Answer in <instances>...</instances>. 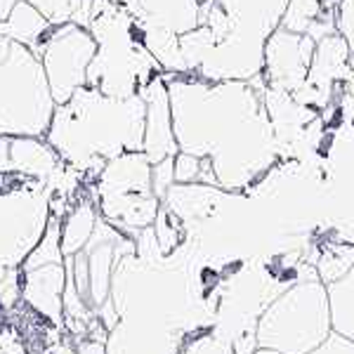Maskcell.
Here are the masks:
<instances>
[{"label": "cell", "instance_id": "cell-1", "mask_svg": "<svg viewBox=\"0 0 354 354\" xmlns=\"http://www.w3.org/2000/svg\"><path fill=\"white\" fill-rule=\"evenodd\" d=\"M53 116L55 100L43 62L26 45L0 36V133L38 137Z\"/></svg>", "mask_w": 354, "mask_h": 354}, {"label": "cell", "instance_id": "cell-2", "mask_svg": "<svg viewBox=\"0 0 354 354\" xmlns=\"http://www.w3.org/2000/svg\"><path fill=\"white\" fill-rule=\"evenodd\" d=\"M36 50L48 76L53 100L66 104L73 93L88 81V66L97 50L95 38L76 24H64L59 28L50 26L38 41Z\"/></svg>", "mask_w": 354, "mask_h": 354}, {"label": "cell", "instance_id": "cell-3", "mask_svg": "<svg viewBox=\"0 0 354 354\" xmlns=\"http://www.w3.org/2000/svg\"><path fill=\"white\" fill-rule=\"evenodd\" d=\"M312 55L314 41L307 33H293L279 26L265 41L262 81L272 90L295 95L307 78Z\"/></svg>", "mask_w": 354, "mask_h": 354}, {"label": "cell", "instance_id": "cell-4", "mask_svg": "<svg viewBox=\"0 0 354 354\" xmlns=\"http://www.w3.org/2000/svg\"><path fill=\"white\" fill-rule=\"evenodd\" d=\"M230 21V33L267 41L281 24L288 0H213Z\"/></svg>", "mask_w": 354, "mask_h": 354}, {"label": "cell", "instance_id": "cell-5", "mask_svg": "<svg viewBox=\"0 0 354 354\" xmlns=\"http://www.w3.org/2000/svg\"><path fill=\"white\" fill-rule=\"evenodd\" d=\"M142 31L185 36L201 24V0H137Z\"/></svg>", "mask_w": 354, "mask_h": 354}, {"label": "cell", "instance_id": "cell-6", "mask_svg": "<svg viewBox=\"0 0 354 354\" xmlns=\"http://www.w3.org/2000/svg\"><path fill=\"white\" fill-rule=\"evenodd\" d=\"M324 15L322 0H288L281 17V28L293 33H307L310 26Z\"/></svg>", "mask_w": 354, "mask_h": 354}, {"label": "cell", "instance_id": "cell-7", "mask_svg": "<svg viewBox=\"0 0 354 354\" xmlns=\"http://www.w3.org/2000/svg\"><path fill=\"white\" fill-rule=\"evenodd\" d=\"M50 24H73L88 8V0H26Z\"/></svg>", "mask_w": 354, "mask_h": 354}, {"label": "cell", "instance_id": "cell-8", "mask_svg": "<svg viewBox=\"0 0 354 354\" xmlns=\"http://www.w3.org/2000/svg\"><path fill=\"white\" fill-rule=\"evenodd\" d=\"M335 33L347 43L350 53L354 50V0H340L338 10L333 12Z\"/></svg>", "mask_w": 354, "mask_h": 354}, {"label": "cell", "instance_id": "cell-9", "mask_svg": "<svg viewBox=\"0 0 354 354\" xmlns=\"http://www.w3.org/2000/svg\"><path fill=\"white\" fill-rule=\"evenodd\" d=\"M17 0H0V21H5L10 17V12L15 10Z\"/></svg>", "mask_w": 354, "mask_h": 354}, {"label": "cell", "instance_id": "cell-10", "mask_svg": "<svg viewBox=\"0 0 354 354\" xmlns=\"http://www.w3.org/2000/svg\"><path fill=\"white\" fill-rule=\"evenodd\" d=\"M342 93L354 100V73H350V76H347V81L342 83Z\"/></svg>", "mask_w": 354, "mask_h": 354}, {"label": "cell", "instance_id": "cell-11", "mask_svg": "<svg viewBox=\"0 0 354 354\" xmlns=\"http://www.w3.org/2000/svg\"><path fill=\"white\" fill-rule=\"evenodd\" d=\"M350 71L354 73V50H352V53H350Z\"/></svg>", "mask_w": 354, "mask_h": 354}, {"label": "cell", "instance_id": "cell-12", "mask_svg": "<svg viewBox=\"0 0 354 354\" xmlns=\"http://www.w3.org/2000/svg\"><path fill=\"white\" fill-rule=\"evenodd\" d=\"M201 3H203V0H201Z\"/></svg>", "mask_w": 354, "mask_h": 354}]
</instances>
